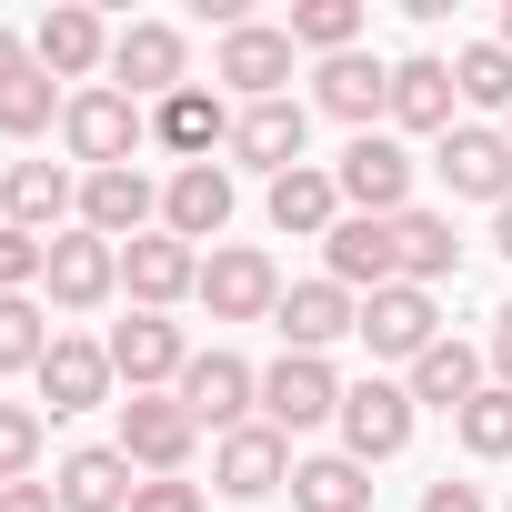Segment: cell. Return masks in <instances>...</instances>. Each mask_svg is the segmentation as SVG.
Returning <instances> with one entry per match:
<instances>
[{
	"mask_svg": "<svg viewBox=\"0 0 512 512\" xmlns=\"http://www.w3.org/2000/svg\"><path fill=\"white\" fill-rule=\"evenodd\" d=\"M51 492H61V512H131L141 472L121 462V442H81V452L51 472Z\"/></svg>",
	"mask_w": 512,
	"mask_h": 512,
	"instance_id": "obj_27",
	"label": "cell"
},
{
	"mask_svg": "<svg viewBox=\"0 0 512 512\" xmlns=\"http://www.w3.org/2000/svg\"><path fill=\"white\" fill-rule=\"evenodd\" d=\"M272 332H282L292 352H332L342 332H362V302H352L342 282H292L282 312H272Z\"/></svg>",
	"mask_w": 512,
	"mask_h": 512,
	"instance_id": "obj_26",
	"label": "cell"
},
{
	"mask_svg": "<svg viewBox=\"0 0 512 512\" xmlns=\"http://www.w3.org/2000/svg\"><path fill=\"white\" fill-rule=\"evenodd\" d=\"M392 251H402V282H422V292L462 272V231H452V211H422V201L392 221Z\"/></svg>",
	"mask_w": 512,
	"mask_h": 512,
	"instance_id": "obj_30",
	"label": "cell"
},
{
	"mask_svg": "<svg viewBox=\"0 0 512 512\" xmlns=\"http://www.w3.org/2000/svg\"><path fill=\"white\" fill-rule=\"evenodd\" d=\"M422 512H492V502H482V482H452L442 472V482H422Z\"/></svg>",
	"mask_w": 512,
	"mask_h": 512,
	"instance_id": "obj_40",
	"label": "cell"
},
{
	"mask_svg": "<svg viewBox=\"0 0 512 512\" xmlns=\"http://www.w3.org/2000/svg\"><path fill=\"white\" fill-rule=\"evenodd\" d=\"M452 91H462L472 111H512V51H502V41H462V51H452Z\"/></svg>",
	"mask_w": 512,
	"mask_h": 512,
	"instance_id": "obj_33",
	"label": "cell"
},
{
	"mask_svg": "<svg viewBox=\"0 0 512 512\" xmlns=\"http://www.w3.org/2000/svg\"><path fill=\"white\" fill-rule=\"evenodd\" d=\"M452 432H462V452H472V462H512V392H502V382H482V392L452 412Z\"/></svg>",
	"mask_w": 512,
	"mask_h": 512,
	"instance_id": "obj_34",
	"label": "cell"
},
{
	"mask_svg": "<svg viewBox=\"0 0 512 512\" xmlns=\"http://www.w3.org/2000/svg\"><path fill=\"white\" fill-rule=\"evenodd\" d=\"M312 111H332V121H352V131L392 121V61H372V51L322 61V71H312Z\"/></svg>",
	"mask_w": 512,
	"mask_h": 512,
	"instance_id": "obj_21",
	"label": "cell"
},
{
	"mask_svg": "<svg viewBox=\"0 0 512 512\" xmlns=\"http://www.w3.org/2000/svg\"><path fill=\"white\" fill-rule=\"evenodd\" d=\"M482 362H492V382H502V392H512V302H502V312H492V342H482Z\"/></svg>",
	"mask_w": 512,
	"mask_h": 512,
	"instance_id": "obj_41",
	"label": "cell"
},
{
	"mask_svg": "<svg viewBox=\"0 0 512 512\" xmlns=\"http://www.w3.org/2000/svg\"><path fill=\"white\" fill-rule=\"evenodd\" d=\"M292 512H372V472L352 452H312L292 462Z\"/></svg>",
	"mask_w": 512,
	"mask_h": 512,
	"instance_id": "obj_31",
	"label": "cell"
},
{
	"mask_svg": "<svg viewBox=\"0 0 512 512\" xmlns=\"http://www.w3.org/2000/svg\"><path fill=\"white\" fill-rule=\"evenodd\" d=\"M41 292H51V312H101L111 292H121V241H101V231H61L51 241V272H41Z\"/></svg>",
	"mask_w": 512,
	"mask_h": 512,
	"instance_id": "obj_9",
	"label": "cell"
},
{
	"mask_svg": "<svg viewBox=\"0 0 512 512\" xmlns=\"http://www.w3.org/2000/svg\"><path fill=\"white\" fill-rule=\"evenodd\" d=\"M251 402H262V372H251L241 352H191V372H181V412H191V422L241 432V422H251Z\"/></svg>",
	"mask_w": 512,
	"mask_h": 512,
	"instance_id": "obj_16",
	"label": "cell"
},
{
	"mask_svg": "<svg viewBox=\"0 0 512 512\" xmlns=\"http://www.w3.org/2000/svg\"><path fill=\"white\" fill-rule=\"evenodd\" d=\"M31 71H41V61H31V41H21V31H0V91L31 81Z\"/></svg>",
	"mask_w": 512,
	"mask_h": 512,
	"instance_id": "obj_42",
	"label": "cell"
},
{
	"mask_svg": "<svg viewBox=\"0 0 512 512\" xmlns=\"http://www.w3.org/2000/svg\"><path fill=\"white\" fill-rule=\"evenodd\" d=\"M492 41H502V51H512V11H502V31H492Z\"/></svg>",
	"mask_w": 512,
	"mask_h": 512,
	"instance_id": "obj_45",
	"label": "cell"
},
{
	"mask_svg": "<svg viewBox=\"0 0 512 512\" xmlns=\"http://www.w3.org/2000/svg\"><path fill=\"white\" fill-rule=\"evenodd\" d=\"M322 282H342L352 302L392 292V282H402V251H392V221H362V211H342V231L322 241Z\"/></svg>",
	"mask_w": 512,
	"mask_h": 512,
	"instance_id": "obj_15",
	"label": "cell"
},
{
	"mask_svg": "<svg viewBox=\"0 0 512 512\" xmlns=\"http://www.w3.org/2000/svg\"><path fill=\"white\" fill-rule=\"evenodd\" d=\"M452 61H432V51H412V61H392V131H452Z\"/></svg>",
	"mask_w": 512,
	"mask_h": 512,
	"instance_id": "obj_28",
	"label": "cell"
},
{
	"mask_svg": "<svg viewBox=\"0 0 512 512\" xmlns=\"http://www.w3.org/2000/svg\"><path fill=\"white\" fill-rule=\"evenodd\" d=\"M61 141H71V161H81V171H131V151L151 141V111H141L131 91L91 81V91H71V111H61Z\"/></svg>",
	"mask_w": 512,
	"mask_h": 512,
	"instance_id": "obj_1",
	"label": "cell"
},
{
	"mask_svg": "<svg viewBox=\"0 0 512 512\" xmlns=\"http://www.w3.org/2000/svg\"><path fill=\"white\" fill-rule=\"evenodd\" d=\"M262 211H272L282 241H332V231H342V181H332L322 161H302V171H282V181L262 191Z\"/></svg>",
	"mask_w": 512,
	"mask_h": 512,
	"instance_id": "obj_23",
	"label": "cell"
},
{
	"mask_svg": "<svg viewBox=\"0 0 512 512\" xmlns=\"http://www.w3.org/2000/svg\"><path fill=\"white\" fill-rule=\"evenodd\" d=\"M492 251H502V262H512V201L492 211Z\"/></svg>",
	"mask_w": 512,
	"mask_h": 512,
	"instance_id": "obj_44",
	"label": "cell"
},
{
	"mask_svg": "<svg viewBox=\"0 0 512 512\" xmlns=\"http://www.w3.org/2000/svg\"><path fill=\"white\" fill-rule=\"evenodd\" d=\"M81 231H101V241H141V231H161V191H151V171L131 161V171H81Z\"/></svg>",
	"mask_w": 512,
	"mask_h": 512,
	"instance_id": "obj_17",
	"label": "cell"
},
{
	"mask_svg": "<svg viewBox=\"0 0 512 512\" xmlns=\"http://www.w3.org/2000/svg\"><path fill=\"white\" fill-rule=\"evenodd\" d=\"M432 171H442V191L452 201H512V141H502V121H452L442 141H432Z\"/></svg>",
	"mask_w": 512,
	"mask_h": 512,
	"instance_id": "obj_5",
	"label": "cell"
},
{
	"mask_svg": "<svg viewBox=\"0 0 512 512\" xmlns=\"http://www.w3.org/2000/svg\"><path fill=\"white\" fill-rule=\"evenodd\" d=\"M111 372L131 382V392H181V372H191V342H181V322L171 312H131V322H111Z\"/></svg>",
	"mask_w": 512,
	"mask_h": 512,
	"instance_id": "obj_8",
	"label": "cell"
},
{
	"mask_svg": "<svg viewBox=\"0 0 512 512\" xmlns=\"http://www.w3.org/2000/svg\"><path fill=\"white\" fill-rule=\"evenodd\" d=\"M111 91H131V101H171V91H191V41H181L171 21H131V31H111Z\"/></svg>",
	"mask_w": 512,
	"mask_h": 512,
	"instance_id": "obj_6",
	"label": "cell"
},
{
	"mask_svg": "<svg viewBox=\"0 0 512 512\" xmlns=\"http://www.w3.org/2000/svg\"><path fill=\"white\" fill-rule=\"evenodd\" d=\"M262 422H272V432L342 422V382H332V362H322V352H282V362L262 372Z\"/></svg>",
	"mask_w": 512,
	"mask_h": 512,
	"instance_id": "obj_10",
	"label": "cell"
},
{
	"mask_svg": "<svg viewBox=\"0 0 512 512\" xmlns=\"http://www.w3.org/2000/svg\"><path fill=\"white\" fill-rule=\"evenodd\" d=\"M31 382H41V402H51V422H71V412H91V402H111V382H121V372H111V352H101L91 332H61V342L41 352V372H31Z\"/></svg>",
	"mask_w": 512,
	"mask_h": 512,
	"instance_id": "obj_19",
	"label": "cell"
},
{
	"mask_svg": "<svg viewBox=\"0 0 512 512\" xmlns=\"http://www.w3.org/2000/svg\"><path fill=\"white\" fill-rule=\"evenodd\" d=\"M31 61H41L51 81H91V71H111V31H101V11L61 0V11L31 31Z\"/></svg>",
	"mask_w": 512,
	"mask_h": 512,
	"instance_id": "obj_24",
	"label": "cell"
},
{
	"mask_svg": "<svg viewBox=\"0 0 512 512\" xmlns=\"http://www.w3.org/2000/svg\"><path fill=\"white\" fill-rule=\"evenodd\" d=\"M211 322H272L282 312V272H272V251H251V241H221L201 251V292H191Z\"/></svg>",
	"mask_w": 512,
	"mask_h": 512,
	"instance_id": "obj_2",
	"label": "cell"
},
{
	"mask_svg": "<svg viewBox=\"0 0 512 512\" xmlns=\"http://www.w3.org/2000/svg\"><path fill=\"white\" fill-rule=\"evenodd\" d=\"M231 121L241 111H221V91H171V101H151V141L161 151H181V161H211V151H231Z\"/></svg>",
	"mask_w": 512,
	"mask_h": 512,
	"instance_id": "obj_25",
	"label": "cell"
},
{
	"mask_svg": "<svg viewBox=\"0 0 512 512\" xmlns=\"http://www.w3.org/2000/svg\"><path fill=\"white\" fill-rule=\"evenodd\" d=\"M61 111H71V101H61V81H51V71H31V81L0 91V141H41Z\"/></svg>",
	"mask_w": 512,
	"mask_h": 512,
	"instance_id": "obj_36",
	"label": "cell"
},
{
	"mask_svg": "<svg viewBox=\"0 0 512 512\" xmlns=\"http://www.w3.org/2000/svg\"><path fill=\"white\" fill-rule=\"evenodd\" d=\"M121 292H131V312H171V302H191V292H201V251L171 241V231L121 241Z\"/></svg>",
	"mask_w": 512,
	"mask_h": 512,
	"instance_id": "obj_12",
	"label": "cell"
},
{
	"mask_svg": "<svg viewBox=\"0 0 512 512\" xmlns=\"http://www.w3.org/2000/svg\"><path fill=\"white\" fill-rule=\"evenodd\" d=\"M282 31H292V51H322V61H342V51L362 41V0H302V11H292Z\"/></svg>",
	"mask_w": 512,
	"mask_h": 512,
	"instance_id": "obj_35",
	"label": "cell"
},
{
	"mask_svg": "<svg viewBox=\"0 0 512 512\" xmlns=\"http://www.w3.org/2000/svg\"><path fill=\"white\" fill-rule=\"evenodd\" d=\"M211 482H221V502H262V492H282V482H292V432H272V422L221 432V442H211Z\"/></svg>",
	"mask_w": 512,
	"mask_h": 512,
	"instance_id": "obj_13",
	"label": "cell"
},
{
	"mask_svg": "<svg viewBox=\"0 0 512 512\" xmlns=\"http://www.w3.org/2000/svg\"><path fill=\"white\" fill-rule=\"evenodd\" d=\"M0 512H61V492H51V482H11V492H0Z\"/></svg>",
	"mask_w": 512,
	"mask_h": 512,
	"instance_id": "obj_43",
	"label": "cell"
},
{
	"mask_svg": "<svg viewBox=\"0 0 512 512\" xmlns=\"http://www.w3.org/2000/svg\"><path fill=\"white\" fill-rule=\"evenodd\" d=\"M332 181H342V201H352L362 221H402V211H412V151H402L392 131H352V151L332 161Z\"/></svg>",
	"mask_w": 512,
	"mask_h": 512,
	"instance_id": "obj_4",
	"label": "cell"
},
{
	"mask_svg": "<svg viewBox=\"0 0 512 512\" xmlns=\"http://www.w3.org/2000/svg\"><path fill=\"white\" fill-rule=\"evenodd\" d=\"M41 482V412L31 402H0V492Z\"/></svg>",
	"mask_w": 512,
	"mask_h": 512,
	"instance_id": "obj_37",
	"label": "cell"
},
{
	"mask_svg": "<svg viewBox=\"0 0 512 512\" xmlns=\"http://www.w3.org/2000/svg\"><path fill=\"white\" fill-rule=\"evenodd\" d=\"M362 342H372L382 362H402V372H412V362L442 342V302H432L422 282H392V292H372V302H362Z\"/></svg>",
	"mask_w": 512,
	"mask_h": 512,
	"instance_id": "obj_14",
	"label": "cell"
},
{
	"mask_svg": "<svg viewBox=\"0 0 512 512\" xmlns=\"http://www.w3.org/2000/svg\"><path fill=\"white\" fill-rule=\"evenodd\" d=\"M81 211V181L61 171V161H11L0 171V221L11 231H41V241H61V221Z\"/></svg>",
	"mask_w": 512,
	"mask_h": 512,
	"instance_id": "obj_20",
	"label": "cell"
},
{
	"mask_svg": "<svg viewBox=\"0 0 512 512\" xmlns=\"http://www.w3.org/2000/svg\"><path fill=\"white\" fill-rule=\"evenodd\" d=\"M161 231L191 241V251L221 241V231H231V171H221V161H181V171L161 181Z\"/></svg>",
	"mask_w": 512,
	"mask_h": 512,
	"instance_id": "obj_18",
	"label": "cell"
},
{
	"mask_svg": "<svg viewBox=\"0 0 512 512\" xmlns=\"http://www.w3.org/2000/svg\"><path fill=\"white\" fill-rule=\"evenodd\" d=\"M402 392H412V412H462V402L482 392V352L442 332V342H432V352H422V362L402 372Z\"/></svg>",
	"mask_w": 512,
	"mask_h": 512,
	"instance_id": "obj_29",
	"label": "cell"
},
{
	"mask_svg": "<svg viewBox=\"0 0 512 512\" xmlns=\"http://www.w3.org/2000/svg\"><path fill=\"white\" fill-rule=\"evenodd\" d=\"M191 442H201V422L181 412V392H131V402H121V462H131L141 482L191 472Z\"/></svg>",
	"mask_w": 512,
	"mask_h": 512,
	"instance_id": "obj_3",
	"label": "cell"
},
{
	"mask_svg": "<svg viewBox=\"0 0 512 512\" xmlns=\"http://www.w3.org/2000/svg\"><path fill=\"white\" fill-rule=\"evenodd\" d=\"M211 81L241 91V111H251V101H292V31H282V21H241V31H221Z\"/></svg>",
	"mask_w": 512,
	"mask_h": 512,
	"instance_id": "obj_7",
	"label": "cell"
},
{
	"mask_svg": "<svg viewBox=\"0 0 512 512\" xmlns=\"http://www.w3.org/2000/svg\"><path fill=\"white\" fill-rule=\"evenodd\" d=\"M402 442H412V392L382 382V372H372V382H342V452L372 472V462H392Z\"/></svg>",
	"mask_w": 512,
	"mask_h": 512,
	"instance_id": "obj_11",
	"label": "cell"
},
{
	"mask_svg": "<svg viewBox=\"0 0 512 512\" xmlns=\"http://www.w3.org/2000/svg\"><path fill=\"white\" fill-rule=\"evenodd\" d=\"M41 272H51V241L0 221V292H41Z\"/></svg>",
	"mask_w": 512,
	"mask_h": 512,
	"instance_id": "obj_38",
	"label": "cell"
},
{
	"mask_svg": "<svg viewBox=\"0 0 512 512\" xmlns=\"http://www.w3.org/2000/svg\"><path fill=\"white\" fill-rule=\"evenodd\" d=\"M302 141H312V111L302 101H251L241 121H231V161L241 171H302Z\"/></svg>",
	"mask_w": 512,
	"mask_h": 512,
	"instance_id": "obj_22",
	"label": "cell"
},
{
	"mask_svg": "<svg viewBox=\"0 0 512 512\" xmlns=\"http://www.w3.org/2000/svg\"><path fill=\"white\" fill-rule=\"evenodd\" d=\"M502 141H512V111H502Z\"/></svg>",
	"mask_w": 512,
	"mask_h": 512,
	"instance_id": "obj_46",
	"label": "cell"
},
{
	"mask_svg": "<svg viewBox=\"0 0 512 512\" xmlns=\"http://www.w3.org/2000/svg\"><path fill=\"white\" fill-rule=\"evenodd\" d=\"M131 512H201V482H181V472H171V482H141Z\"/></svg>",
	"mask_w": 512,
	"mask_h": 512,
	"instance_id": "obj_39",
	"label": "cell"
},
{
	"mask_svg": "<svg viewBox=\"0 0 512 512\" xmlns=\"http://www.w3.org/2000/svg\"><path fill=\"white\" fill-rule=\"evenodd\" d=\"M51 342H61V332H51L41 292H0V372H41Z\"/></svg>",
	"mask_w": 512,
	"mask_h": 512,
	"instance_id": "obj_32",
	"label": "cell"
}]
</instances>
